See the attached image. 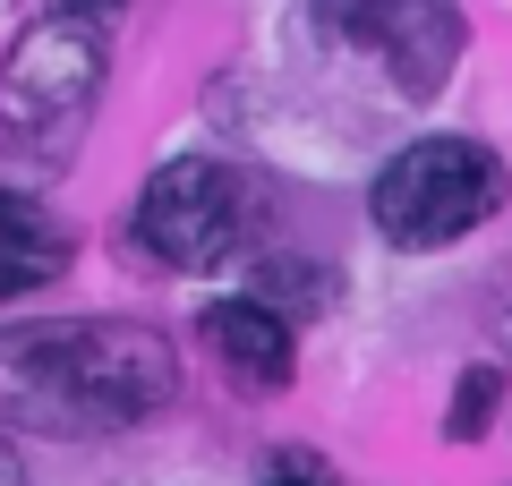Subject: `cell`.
<instances>
[{
  "label": "cell",
  "instance_id": "8992f818",
  "mask_svg": "<svg viewBox=\"0 0 512 486\" xmlns=\"http://www.w3.org/2000/svg\"><path fill=\"white\" fill-rule=\"evenodd\" d=\"M205 350H214L248 393H282V384H291V359H299L291 324H282L274 307H256V299H214L205 307Z\"/></svg>",
  "mask_w": 512,
  "mask_h": 486
},
{
  "label": "cell",
  "instance_id": "6da1fadb",
  "mask_svg": "<svg viewBox=\"0 0 512 486\" xmlns=\"http://www.w3.org/2000/svg\"><path fill=\"white\" fill-rule=\"evenodd\" d=\"M180 359L146 324H69V333H26L0 350V410L26 427L103 435L171 401Z\"/></svg>",
  "mask_w": 512,
  "mask_h": 486
},
{
  "label": "cell",
  "instance_id": "7a4b0ae2",
  "mask_svg": "<svg viewBox=\"0 0 512 486\" xmlns=\"http://www.w3.org/2000/svg\"><path fill=\"white\" fill-rule=\"evenodd\" d=\"M504 188H512L504 162L478 137H419V145H402V154L376 171L367 214H376V231L393 239V248H444V239L478 231V222L504 205Z\"/></svg>",
  "mask_w": 512,
  "mask_h": 486
},
{
  "label": "cell",
  "instance_id": "ba28073f",
  "mask_svg": "<svg viewBox=\"0 0 512 486\" xmlns=\"http://www.w3.org/2000/svg\"><path fill=\"white\" fill-rule=\"evenodd\" d=\"M495 393H504V376H495V367H470L461 393H453V410H444V435H478L495 418Z\"/></svg>",
  "mask_w": 512,
  "mask_h": 486
},
{
  "label": "cell",
  "instance_id": "3957f363",
  "mask_svg": "<svg viewBox=\"0 0 512 486\" xmlns=\"http://www.w3.org/2000/svg\"><path fill=\"white\" fill-rule=\"evenodd\" d=\"M103 94V18L69 9L18 35L9 69H0V128L18 145H60Z\"/></svg>",
  "mask_w": 512,
  "mask_h": 486
},
{
  "label": "cell",
  "instance_id": "277c9868",
  "mask_svg": "<svg viewBox=\"0 0 512 486\" xmlns=\"http://www.w3.org/2000/svg\"><path fill=\"white\" fill-rule=\"evenodd\" d=\"M316 18H325L333 35L367 43L410 103L444 94V77H453V60H461V9L453 0H316Z\"/></svg>",
  "mask_w": 512,
  "mask_h": 486
},
{
  "label": "cell",
  "instance_id": "52a82bcc",
  "mask_svg": "<svg viewBox=\"0 0 512 486\" xmlns=\"http://www.w3.org/2000/svg\"><path fill=\"white\" fill-rule=\"evenodd\" d=\"M60 273H69V231L35 197H0V299H26Z\"/></svg>",
  "mask_w": 512,
  "mask_h": 486
},
{
  "label": "cell",
  "instance_id": "9c48e42d",
  "mask_svg": "<svg viewBox=\"0 0 512 486\" xmlns=\"http://www.w3.org/2000/svg\"><path fill=\"white\" fill-rule=\"evenodd\" d=\"M69 9H86V18H111V9H128V0H69Z\"/></svg>",
  "mask_w": 512,
  "mask_h": 486
},
{
  "label": "cell",
  "instance_id": "5b68a950",
  "mask_svg": "<svg viewBox=\"0 0 512 486\" xmlns=\"http://www.w3.org/2000/svg\"><path fill=\"white\" fill-rule=\"evenodd\" d=\"M231 231H239V180L222 162H171V171H154L146 205H137V239L163 265H180V273L214 265V256H231Z\"/></svg>",
  "mask_w": 512,
  "mask_h": 486
},
{
  "label": "cell",
  "instance_id": "8fae6325",
  "mask_svg": "<svg viewBox=\"0 0 512 486\" xmlns=\"http://www.w3.org/2000/svg\"><path fill=\"white\" fill-rule=\"evenodd\" d=\"M274 486H316V478H274Z\"/></svg>",
  "mask_w": 512,
  "mask_h": 486
},
{
  "label": "cell",
  "instance_id": "30bf717a",
  "mask_svg": "<svg viewBox=\"0 0 512 486\" xmlns=\"http://www.w3.org/2000/svg\"><path fill=\"white\" fill-rule=\"evenodd\" d=\"M0 486H26V478H18V469H9V461H0Z\"/></svg>",
  "mask_w": 512,
  "mask_h": 486
}]
</instances>
